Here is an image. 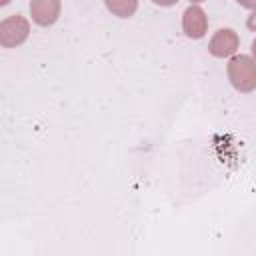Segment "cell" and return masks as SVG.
<instances>
[{
  "instance_id": "cell-2",
  "label": "cell",
  "mask_w": 256,
  "mask_h": 256,
  "mask_svg": "<svg viewBox=\"0 0 256 256\" xmlns=\"http://www.w3.org/2000/svg\"><path fill=\"white\" fill-rule=\"evenodd\" d=\"M30 36V22L20 14H12L0 20V46L16 48L22 46Z\"/></svg>"
},
{
  "instance_id": "cell-3",
  "label": "cell",
  "mask_w": 256,
  "mask_h": 256,
  "mask_svg": "<svg viewBox=\"0 0 256 256\" xmlns=\"http://www.w3.org/2000/svg\"><path fill=\"white\" fill-rule=\"evenodd\" d=\"M240 48V36L232 28H220L214 32V36L208 42V52L214 58H228L236 54Z\"/></svg>"
},
{
  "instance_id": "cell-4",
  "label": "cell",
  "mask_w": 256,
  "mask_h": 256,
  "mask_svg": "<svg viewBox=\"0 0 256 256\" xmlns=\"http://www.w3.org/2000/svg\"><path fill=\"white\" fill-rule=\"evenodd\" d=\"M182 32L186 38L200 40L208 32V16L198 4H190L182 14Z\"/></svg>"
},
{
  "instance_id": "cell-10",
  "label": "cell",
  "mask_w": 256,
  "mask_h": 256,
  "mask_svg": "<svg viewBox=\"0 0 256 256\" xmlns=\"http://www.w3.org/2000/svg\"><path fill=\"white\" fill-rule=\"evenodd\" d=\"M200 2H206V0H190V4H200Z\"/></svg>"
},
{
  "instance_id": "cell-6",
  "label": "cell",
  "mask_w": 256,
  "mask_h": 256,
  "mask_svg": "<svg viewBox=\"0 0 256 256\" xmlns=\"http://www.w3.org/2000/svg\"><path fill=\"white\" fill-rule=\"evenodd\" d=\"M104 4L118 18H130L138 10V0H104Z\"/></svg>"
},
{
  "instance_id": "cell-1",
  "label": "cell",
  "mask_w": 256,
  "mask_h": 256,
  "mask_svg": "<svg viewBox=\"0 0 256 256\" xmlns=\"http://www.w3.org/2000/svg\"><path fill=\"white\" fill-rule=\"evenodd\" d=\"M226 74L230 84L238 92H254L256 88V64L248 54H232L226 64Z\"/></svg>"
},
{
  "instance_id": "cell-8",
  "label": "cell",
  "mask_w": 256,
  "mask_h": 256,
  "mask_svg": "<svg viewBox=\"0 0 256 256\" xmlns=\"http://www.w3.org/2000/svg\"><path fill=\"white\" fill-rule=\"evenodd\" d=\"M236 2L244 8H248V10H254V6H256V0H236Z\"/></svg>"
},
{
  "instance_id": "cell-5",
  "label": "cell",
  "mask_w": 256,
  "mask_h": 256,
  "mask_svg": "<svg viewBox=\"0 0 256 256\" xmlns=\"http://www.w3.org/2000/svg\"><path fill=\"white\" fill-rule=\"evenodd\" d=\"M62 12L60 0H30V16L38 26H52L58 22Z\"/></svg>"
},
{
  "instance_id": "cell-9",
  "label": "cell",
  "mask_w": 256,
  "mask_h": 256,
  "mask_svg": "<svg viewBox=\"0 0 256 256\" xmlns=\"http://www.w3.org/2000/svg\"><path fill=\"white\" fill-rule=\"evenodd\" d=\"M12 0H0V6H8Z\"/></svg>"
},
{
  "instance_id": "cell-7",
  "label": "cell",
  "mask_w": 256,
  "mask_h": 256,
  "mask_svg": "<svg viewBox=\"0 0 256 256\" xmlns=\"http://www.w3.org/2000/svg\"><path fill=\"white\" fill-rule=\"evenodd\" d=\"M156 6H162V8H168V6H174L178 0H152Z\"/></svg>"
}]
</instances>
